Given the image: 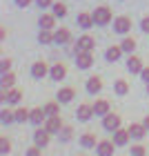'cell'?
Segmentation results:
<instances>
[{
	"label": "cell",
	"instance_id": "26",
	"mask_svg": "<svg viewBox=\"0 0 149 156\" xmlns=\"http://www.w3.org/2000/svg\"><path fill=\"white\" fill-rule=\"evenodd\" d=\"M113 91H116L118 96H125V94H129V83L123 80V78H118L116 83H113Z\"/></svg>",
	"mask_w": 149,
	"mask_h": 156
},
{
	"label": "cell",
	"instance_id": "5",
	"mask_svg": "<svg viewBox=\"0 0 149 156\" xmlns=\"http://www.w3.org/2000/svg\"><path fill=\"white\" fill-rule=\"evenodd\" d=\"M49 140H51V134L45 129V125L36 127V132H33V145H38V147H47V145H49Z\"/></svg>",
	"mask_w": 149,
	"mask_h": 156
},
{
	"label": "cell",
	"instance_id": "19",
	"mask_svg": "<svg viewBox=\"0 0 149 156\" xmlns=\"http://www.w3.org/2000/svg\"><path fill=\"white\" fill-rule=\"evenodd\" d=\"M38 27L40 29H56V16L54 13H40V18H38Z\"/></svg>",
	"mask_w": 149,
	"mask_h": 156
},
{
	"label": "cell",
	"instance_id": "15",
	"mask_svg": "<svg viewBox=\"0 0 149 156\" xmlns=\"http://www.w3.org/2000/svg\"><path fill=\"white\" fill-rule=\"evenodd\" d=\"M45 120H47V114H45V109H42V107H33L31 109V114H29V123L31 125L40 127V125H45Z\"/></svg>",
	"mask_w": 149,
	"mask_h": 156
},
{
	"label": "cell",
	"instance_id": "24",
	"mask_svg": "<svg viewBox=\"0 0 149 156\" xmlns=\"http://www.w3.org/2000/svg\"><path fill=\"white\" fill-rule=\"evenodd\" d=\"M20 98H23V91L20 89H7V98H5V103L7 105H18L20 103Z\"/></svg>",
	"mask_w": 149,
	"mask_h": 156
},
{
	"label": "cell",
	"instance_id": "8",
	"mask_svg": "<svg viewBox=\"0 0 149 156\" xmlns=\"http://www.w3.org/2000/svg\"><path fill=\"white\" fill-rule=\"evenodd\" d=\"M76 116L80 123H87V120H91L96 114H94V105H87V103H82V105H78V109H76Z\"/></svg>",
	"mask_w": 149,
	"mask_h": 156
},
{
	"label": "cell",
	"instance_id": "39",
	"mask_svg": "<svg viewBox=\"0 0 149 156\" xmlns=\"http://www.w3.org/2000/svg\"><path fill=\"white\" fill-rule=\"evenodd\" d=\"M36 5L40 7V9H47V7L54 5V0H36Z\"/></svg>",
	"mask_w": 149,
	"mask_h": 156
},
{
	"label": "cell",
	"instance_id": "11",
	"mask_svg": "<svg viewBox=\"0 0 149 156\" xmlns=\"http://www.w3.org/2000/svg\"><path fill=\"white\" fill-rule=\"evenodd\" d=\"M65 76H67V67L62 65V62H54L51 69H49V78L56 83H60V80H65Z\"/></svg>",
	"mask_w": 149,
	"mask_h": 156
},
{
	"label": "cell",
	"instance_id": "30",
	"mask_svg": "<svg viewBox=\"0 0 149 156\" xmlns=\"http://www.w3.org/2000/svg\"><path fill=\"white\" fill-rule=\"evenodd\" d=\"M51 13L56 18H65L67 16V5L65 2H54L51 5Z\"/></svg>",
	"mask_w": 149,
	"mask_h": 156
},
{
	"label": "cell",
	"instance_id": "17",
	"mask_svg": "<svg viewBox=\"0 0 149 156\" xmlns=\"http://www.w3.org/2000/svg\"><path fill=\"white\" fill-rule=\"evenodd\" d=\"M127 129H129V134H131V138H136V140H143L145 136H147V127L143 125V123H131L129 127H127Z\"/></svg>",
	"mask_w": 149,
	"mask_h": 156
},
{
	"label": "cell",
	"instance_id": "27",
	"mask_svg": "<svg viewBox=\"0 0 149 156\" xmlns=\"http://www.w3.org/2000/svg\"><path fill=\"white\" fill-rule=\"evenodd\" d=\"M42 109H45V114H47V116H60V103H58V101L47 103Z\"/></svg>",
	"mask_w": 149,
	"mask_h": 156
},
{
	"label": "cell",
	"instance_id": "41",
	"mask_svg": "<svg viewBox=\"0 0 149 156\" xmlns=\"http://www.w3.org/2000/svg\"><path fill=\"white\" fill-rule=\"evenodd\" d=\"M140 78L149 85V67H143V72H140Z\"/></svg>",
	"mask_w": 149,
	"mask_h": 156
},
{
	"label": "cell",
	"instance_id": "23",
	"mask_svg": "<svg viewBox=\"0 0 149 156\" xmlns=\"http://www.w3.org/2000/svg\"><path fill=\"white\" fill-rule=\"evenodd\" d=\"M125 51H123V47L120 45H111L107 51H105V58H107L109 62H116V60H120V56H123Z\"/></svg>",
	"mask_w": 149,
	"mask_h": 156
},
{
	"label": "cell",
	"instance_id": "31",
	"mask_svg": "<svg viewBox=\"0 0 149 156\" xmlns=\"http://www.w3.org/2000/svg\"><path fill=\"white\" fill-rule=\"evenodd\" d=\"M58 138H60V143H69V140L74 138V127H69V125H65L60 129V134H58Z\"/></svg>",
	"mask_w": 149,
	"mask_h": 156
},
{
	"label": "cell",
	"instance_id": "13",
	"mask_svg": "<svg viewBox=\"0 0 149 156\" xmlns=\"http://www.w3.org/2000/svg\"><path fill=\"white\" fill-rule=\"evenodd\" d=\"M85 89H87V94L96 96L98 91L102 89V80H100V76H91V78H87V83H85Z\"/></svg>",
	"mask_w": 149,
	"mask_h": 156
},
{
	"label": "cell",
	"instance_id": "16",
	"mask_svg": "<svg viewBox=\"0 0 149 156\" xmlns=\"http://www.w3.org/2000/svg\"><path fill=\"white\" fill-rule=\"evenodd\" d=\"M111 112V105H109V101H105V98H98V101L94 103V114L96 116H100V118H105Z\"/></svg>",
	"mask_w": 149,
	"mask_h": 156
},
{
	"label": "cell",
	"instance_id": "10",
	"mask_svg": "<svg viewBox=\"0 0 149 156\" xmlns=\"http://www.w3.org/2000/svg\"><path fill=\"white\" fill-rule=\"evenodd\" d=\"M62 118L60 116H47V120H45V129L49 132V134H60V129H62Z\"/></svg>",
	"mask_w": 149,
	"mask_h": 156
},
{
	"label": "cell",
	"instance_id": "35",
	"mask_svg": "<svg viewBox=\"0 0 149 156\" xmlns=\"http://www.w3.org/2000/svg\"><path fill=\"white\" fill-rule=\"evenodd\" d=\"M131 156H147V150L143 145H131Z\"/></svg>",
	"mask_w": 149,
	"mask_h": 156
},
{
	"label": "cell",
	"instance_id": "34",
	"mask_svg": "<svg viewBox=\"0 0 149 156\" xmlns=\"http://www.w3.org/2000/svg\"><path fill=\"white\" fill-rule=\"evenodd\" d=\"M9 152H11V140L7 136H2L0 138V154H9Z\"/></svg>",
	"mask_w": 149,
	"mask_h": 156
},
{
	"label": "cell",
	"instance_id": "28",
	"mask_svg": "<svg viewBox=\"0 0 149 156\" xmlns=\"http://www.w3.org/2000/svg\"><path fill=\"white\" fill-rule=\"evenodd\" d=\"M0 123H2V125H11V123H16V112H11V109H2V112H0Z\"/></svg>",
	"mask_w": 149,
	"mask_h": 156
},
{
	"label": "cell",
	"instance_id": "37",
	"mask_svg": "<svg viewBox=\"0 0 149 156\" xmlns=\"http://www.w3.org/2000/svg\"><path fill=\"white\" fill-rule=\"evenodd\" d=\"M40 150H42V147H38V145H31L29 150H27V154H25V156H42V152H40Z\"/></svg>",
	"mask_w": 149,
	"mask_h": 156
},
{
	"label": "cell",
	"instance_id": "14",
	"mask_svg": "<svg viewBox=\"0 0 149 156\" xmlns=\"http://www.w3.org/2000/svg\"><path fill=\"white\" fill-rule=\"evenodd\" d=\"M129 138H131V134H129V129H123V127H120V129H116L113 132V143H116V147H125L127 143H129Z\"/></svg>",
	"mask_w": 149,
	"mask_h": 156
},
{
	"label": "cell",
	"instance_id": "42",
	"mask_svg": "<svg viewBox=\"0 0 149 156\" xmlns=\"http://www.w3.org/2000/svg\"><path fill=\"white\" fill-rule=\"evenodd\" d=\"M143 125H145V127H147V129H149V114H147V116L143 118Z\"/></svg>",
	"mask_w": 149,
	"mask_h": 156
},
{
	"label": "cell",
	"instance_id": "38",
	"mask_svg": "<svg viewBox=\"0 0 149 156\" xmlns=\"http://www.w3.org/2000/svg\"><path fill=\"white\" fill-rule=\"evenodd\" d=\"M140 29H143L145 34H149V16H145L143 20H140Z\"/></svg>",
	"mask_w": 149,
	"mask_h": 156
},
{
	"label": "cell",
	"instance_id": "20",
	"mask_svg": "<svg viewBox=\"0 0 149 156\" xmlns=\"http://www.w3.org/2000/svg\"><path fill=\"white\" fill-rule=\"evenodd\" d=\"M76 23H78V27H80V29H91V27H94L96 23H94V16H91V13H87V11H82V13H78V18H76Z\"/></svg>",
	"mask_w": 149,
	"mask_h": 156
},
{
	"label": "cell",
	"instance_id": "3",
	"mask_svg": "<svg viewBox=\"0 0 149 156\" xmlns=\"http://www.w3.org/2000/svg\"><path fill=\"white\" fill-rule=\"evenodd\" d=\"M113 31L120 34V36H127L131 31V18L129 16H118L113 18Z\"/></svg>",
	"mask_w": 149,
	"mask_h": 156
},
{
	"label": "cell",
	"instance_id": "7",
	"mask_svg": "<svg viewBox=\"0 0 149 156\" xmlns=\"http://www.w3.org/2000/svg\"><path fill=\"white\" fill-rule=\"evenodd\" d=\"M116 143H113L111 138H105V140H98V145H96V152L98 156H113L116 152Z\"/></svg>",
	"mask_w": 149,
	"mask_h": 156
},
{
	"label": "cell",
	"instance_id": "29",
	"mask_svg": "<svg viewBox=\"0 0 149 156\" xmlns=\"http://www.w3.org/2000/svg\"><path fill=\"white\" fill-rule=\"evenodd\" d=\"M120 47H123V51H125V54H133V51H136V40H133L131 36H127V38H123Z\"/></svg>",
	"mask_w": 149,
	"mask_h": 156
},
{
	"label": "cell",
	"instance_id": "43",
	"mask_svg": "<svg viewBox=\"0 0 149 156\" xmlns=\"http://www.w3.org/2000/svg\"><path fill=\"white\" fill-rule=\"evenodd\" d=\"M147 94H149V85H147Z\"/></svg>",
	"mask_w": 149,
	"mask_h": 156
},
{
	"label": "cell",
	"instance_id": "18",
	"mask_svg": "<svg viewBox=\"0 0 149 156\" xmlns=\"http://www.w3.org/2000/svg\"><path fill=\"white\" fill-rule=\"evenodd\" d=\"M58 103L60 105H67V103H71L74 98H76V89L74 87H60V91H58Z\"/></svg>",
	"mask_w": 149,
	"mask_h": 156
},
{
	"label": "cell",
	"instance_id": "4",
	"mask_svg": "<svg viewBox=\"0 0 149 156\" xmlns=\"http://www.w3.org/2000/svg\"><path fill=\"white\" fill-rule=\"evenodd\" d=\"M120 125H123V118H120L118 114H113V112H109V114L102 118V127L107 132H111V134L116 132V129H120Z\"/></svg>",
	"mask_w": 149,
	"mask_h": 156
},
{
	"label": "cell",
	"instance_id": "12",
	"mask_svg": "<svg viewBox=\"0 0 149 156\" xmlns=\"http://www.w3.org/2000/svg\"><path fill=\"white\" fill-rule=\"evenodd\" d=\"M71 42V31L60 27V29H54V45H69Z\"/></svg>",
	"mask_w": 149,
	"mask_h": 156
},
{
	"label": "cell",
	"instance_id": "32",
	"mask_svg": "<svg viewBox=\"0 0 149 156\" xmlns=\"http://www.w3.org/2000/svg\"><path fill=\"white\" fill-rule=\"evenodd\" d=\"M0 83H2V89H11V87H13V83H16V76H13L11 72H7V74H2Z\"/></svg>",
	"mask_w": 149,
	"mask_h": 156
},
{
	"label": "cell",
	"instance_id": "6",
	"mask_svg": "<svg viewBox=\"0 0 149 156\" xmlns=\"http://www.w3.org/2000/svg\"><path fill=\"white\" fill-rule=\"evenodd\" d=\"M49 69H51V67H49L45 60H36V62L31 65L29 72H31V76L36 78V80H42L45 76H49Z\"/></svg>",
	"mask_w": 149,
	"mask_h": 156
},
{
	"label": "cell",
	"instance_id": "1",
	"mask_svg": "<svg viewBox=\"0 0 149 156\" xmlns=\"http://www.w3.org/2000/svg\"><path fill=\"white\" fill-rule=\"evenodd\" d=\"M91 16H94V23H96L98 27H105V25H109L111 20H113V13H111V9H109V7H105V5L96 7V9L91 11Z\"/></svg>",
	"mask_w": 149,
	"mask_h": 156
},
{
	"label": "cell",
	"instance_id": "21",
	"mask_svg": "<svg viewBox=\"0 0 149 156\" xmlns=\"http://www.w3.org/2000/svg\"><path fill=\"white\" fill-rule=\"evenodd\" d=\"M143 60L138 58V56H133V54H129V58H127V69H129L131 74H138L140 76V72H143Z\"/></svg>",
	"mask_w": 149,
	"mask_h": 156
},
{
	"label": "cell",
	"instance_id": "22",
	"mask_svg": "<svg viewBox=\"0 0 149 156\" xmlns=\"http://www.w3.org/2000/svg\"><path fill=\"white\" fill-rule=\"evenodd\" d=\"M80 145L85 147V150H96V145H98L96 134L94 132H85L82 136H80Z\"/></svg>",
	"mask_w": 149,
	"mask_h": 156
},
{
	"label": "cell",
	"instance_id": "33",
	"mask_svg": "<svg viewBox=\"0 0 149 156\" xmlns=\"http://www.w3.org/2000/svg\"><path fill=\"white\" fill-rule=\"evenodd\" d=\"M29 114H31V109L18 107V109H16V123H27V120H29Z\"/></svg>",
	"mask_w": 149,
	"mask_h": 156
},
{
	"label": "cell",
	"instance_id": "2",
	"mask_svg": "<svg viewBox=\"0 0 149 156\" xmlns=\"http://www.w3.org/2000/svg\"><path fill=\"white\" fill-rule=\"evenodd\" d=\"M94 47H96V38L94 36H89V34H82L80 38L76 40V47H74V51H94Z\"/></svg>",
	"mask_w": 149,
	"mask_h": 156
},
{
	"label": "cell",
	"instance_id": "40",
	"mask_svg": "<svg viewBox=\"0 0 149 156\" xmlns=\"http://www.w3.org/2000/svg\"><path fill=\"white\" fill-rule=\"evenodd\" d=\"M31 2H36V0H16V5L20 7V9H27V7H29Z\"/></svg>",
	"mask_w": 149,
	"mask_h": 156
},
{
	"label": "cell",
	"instance_id": "25",
	"mask_svg": "<svg viewBox=\"0 0 149 156\" xmlns=\"http://www.w3.org/2000/svg\"><path fill=\"white\" fill-rule=\"evenodd\" d=\"M38 42H40V45H54V31L51 29H40Z\"/></svg>",
	"mask_w": 149,
	"mask_h": 156
},
{
	"label": "cell",
	"instance_id": "36",
	"mask_svg": "<svg viewBox=\"0 0 149 156\" xmlns=\"http://www.w3.org/2000/svg\"><path fill=\"white\" fill-rule=\"evenodd\" d=\"M0 72H2V74L11 72V58H2V60H0Z\"/></svg>",
	"mask_w": 149,
	"mask_h": 156
},
{
	"label": "cell",
	"instance_id": "9",
	"mask_svg": "<svg viewBox=\"0 0 149 156\" xmlns=\"http://www.w3.org/2000/svg\"><path fill=\"white\" fill-rule=\"evenodd\" d=\"M91 65H94V56H91V51H78L76 54V67L78 69H89Z\"/></svg>",
	"mask_w": 149,
	"mask_h": 156
}]
</instances>
